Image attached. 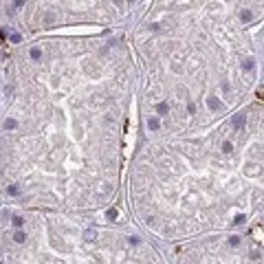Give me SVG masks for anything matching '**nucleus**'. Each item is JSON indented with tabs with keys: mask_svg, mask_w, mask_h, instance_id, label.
<instances>
[{
	"mask_svg": "<svg viewBox=\"0 0 264 264\" xmlns=\"http://www.w3.org/2000/svg\"><path fill=\"white\" fill-rule=\"evenodd\" d=\"M5 128H7V130H16V128H18V121H16V119H7V121H5Z\"/></svg>",
	"mask_w": 264,
	"mask_h": 264,
	"instance_id": "obj_5",
	"label": "nucleus"
},
{
	"mask_svg": "<svg viewBox=\"0 0 264 264\" xmlns=\"http://www.w3.org/2000/svg\"><path fill=\"white\" fill-rule=\"evenodd\" d=\"M25 240H27V233H25V231H16V233H13V242L22 244Z\"/></svg>",
	"mask_w": 264,
	"mask_h": 264,
	"instance_id": "obj_2",
	"label": "nucleus"
},
{
	"mask_svg": "<svg viewBox=\"0 0 264 264\" xmlns=\"http://www.w3.org/2000/svg\"><path fill=\"white\" fill-rule=\"evenodd\" d=\"M242 68H244V70H253V60H244Z\"/></svg>",
	"mask_w": 264,
	"mask_h": 264,
	"instance_id": "obj_13",
	"label": "nucleus"
},
{
	"mask_svg": "<svg viewBox=\"0 0 264 264\" xmlns=\"http://www.w3.org/2000/svg\"><path fill=\"white\" fill-rule=\"evenodd\" d=\"M240 18H242V20H244V22H249V20H251V18H253V13H251V11H249V9H244V11H240Z\"/></svg>",
	"mask_w": 264,
	"mask_h": 264,
	"instance_id": "obj_7",
	"label": "nucleus"
},
{
	"mask_svg": "<svg viewBox=\"0 0 264 264\" xmlns=\"http://www.w3.org/2000/svg\"><path fill=\"white\" fill-rule=\"evenodd\" d=\"M108 218H119V209H117V207L108 209Z\"/></svg>",
	"mask_w": 264,
	"mask_h": 264,
	"instance_id": "obj_10",
	"label": "nucleus"
},
{
	"mask_svg": "<svg viewBox=\"0 0 264 264\" xmlns=\"http://www.w3.org/2000/svg\"><path fill=\"white\" fill-rule=\"evenodd\" d=\"M233 222H235V225H244V222H247V218H244V216H242V213H238Z\"/></svg>",
	"mask_w": 264,
	"mask_h": 264,
	"instance_id": "obj_11",
	"label": "nucleus"
},
{
	"mask_svg": "<svg viewBox=\"0 0 264 264\" xmlns=\"http://www.w3.org/2000/svg\"><path fill=\"white\" fill-rule=\"evenodd\" d=\"M84 235H86V240H95V231H86Z\"/></svg>",
	"mask_w": 264,
	"mask_h": 264,
	"instance_id": "obj_16",
	"label": "nucleus"
},
{
	"mask_svg": "<svg viewBox=\"0 0 264 264\" xmlns=\"http://www.w3.org/2000/svg\"><path fill=\"white\" fill-rule=\"evenodd\" d=\"M148 128H150V130H159V128H161L159 117H152V119H150V121H148Z\"/></svg>",
	"mask_w": 264,
	"mask_h": 264,
	"instance_id": "obj_3",
	"label": "nucleus"
},
{
	"mask_svg": "<svg viewBox=\"0 0 264 264\" xmlns=\"http://www.w3.org/2000/svg\"><path fill=\"white\" fill-rule=\"evenodd\" d=\"M233 128H235V130H242V128H244V114H242V112H238V114L233 117Z\"/></svg>",
	"mask_w": 264,
	"mask_h": 264,
	"instance_id": "obj_1",
	"label": "nucleus"
},
{
	"mask_svg": "<svg viewBox=\"0 0 264 264\" xmlns=\"http://www.w3.org/2000/svg\"><path fill=\"white\" fill-rule=\"evenodd\" d=\"M222 152H225V154H231V152H233L231 141H225V143H222Z\"/></svg>",
	"mask_w": 264,
	"mask_h": 264,
	"instance_id": "obj_6",
	"label": "nucleus"
},
{
	"mask_svg": "<svg viewBox=\"0 0 264 264\" xmlns=\"http://www.w3.org/2000/svg\"><path fill=\"white\" fill-rule=\"evenodd\" d=\"M7 191H9V194H11V196H16V194H18V187H9Z\"/></svg>",
	"mask_w": 264,
	"mask_h": 264,
	"instance_id": "obj_19",
	"label": "nucleus"
},
{
	"mask_svg": "<svg viewBox=\"0 0 264 264\" xmlns=\"http://www.w3.org/2000/svg\"><path fill=\"white\" fill-rule=\"evenodd\" d=\"M229 244H231V247H238V244H240V238H238V235H231V238H229Z\"/></svg>",
	"mask_w": 264,
	"mask_h": 264,
	"instance_id": "obj_14",
	"label": "nucleus"
},
{
	"mask_svg": "<svg viewBox=\"0 0 264 264\" xmlns=\"http://www.w3.org/2000/svg\"><path fill=\"white\" fill-rule=\"evenodd\" d=\"M128 240H130V244H139V238H136V235H132V238H128Z\"/></svg>",
	"mask_w": 264,
	"mask_h": 264,
	"instance_id": "obj_20",
	"label": "nucleus"
},
{
	"mask_svg": "<svg viewBox=\"0 0 264 264\" xmlns=\"http://www.w3.org/2000/svg\"><path fill=\"white\" fill-rule=\"evenodd\" d=\"M187 110H189V114H194V112H196V106H194V104H189V106H187Z\"/></svg>",
	"mask_w": 264,
	"mask_h": 264,
	"instance_id": "obj_18",
	"label": "nucleus"
},
{
	"mask_svg": "<svg viewBox=\"0 0 264 264\" xmlns=\"http://www.w3.org/2000/svg\"><path fill=\"white\" fill-rule=\"evenodd\" d=\"M260 97H262V99H264V88H262V90H260Z\"/></svg>",
	"mask_w": 264,
	"mask_h": 264,
	"instance_id": "obj_21",
	"label": "nucleus"
},
{
	"mask_svg": "<svg viewBox=\"0 0 264 264\" xmlns=\"http://www.w3.org/2000/svg\"><path fill=\"white\" fill-rule=\"evenodd\" d=\"M156 110H159V114H165V112H167V110H170V106H167V104H165V101H161V104H159V106H156Z\"/></svg>",
	"mask_w": 264,
	"mask_h": 264,
	"instance_id": "obj_8",
	"label": "nucleus"
},
{
	"mask_svg": "<svg viewBox=\"0 0 264 264\" xmlns=\"http://www.w3.org/2000/svg\"><path fill=\"white\" fill-rule=\"evenodd\" d=\"M207 106H209L211 110H218V108H220V101L216 99V97H209V99H207Z\"/></svg>",
	"mask_w": 264,
	"mask_h": 264,
	"instance_id": "obj_4",
	"label": "nucleus"
},
{
	"mask_svg": "<svg viewBox=\"0 0 264 264\" xmlns=\"http://www.w3.org/2000/svg\"><path fill=\"white\" fill-rule=\"evenodd\" d=\"M128 2H134V0H128Z\"/></svg>",
	"mask_w": 264,
	"mask_h": 264,
	"instance_id": "obj_22",
	"label": "nucleus"
},
{
	"mask_svg": "<svg viewBox=\"0 0 264 264\" xmlns=\"http://www.w3.org/2000/svg\"><path fill=\"white\" fill-rule=\"evenodd\" d=\"M13 225L16 227H22V225H25V218H22V216H13Z\"/></svg>",
	"mask_w": 264,
	"mask_h": 264,
	"instance_id": "obj_9",
	"label": "nucleus"
},
{
	"mask_svg": "<svg viewBox=\"0 0 264 264\" xmlns=\"http://www.w3.org/2000/svg\"><path fill=\"white\" fill-rule=\"evenodd\" d=\"M31 57H33V60H40V57H42V51H40V49H31Z\"/></svg>",
	"mask_w": 264,
	"mask_h": 264,
	"instance_id": "obj_12",
	"label": "nucleus"
},
{
	"mask_svg": "<svg viewBox=\"0 0 264 264\" xmlns=\"http://www.w3.org/2000/svg\"><path fill=\"white\" fill-rule=\"evenodd\" d=\"M20 40H22V38H20L18 33H11V42H20Z\"/></svg>",
	"mask_w": 264,
	"mask_h": 264,
	"instance_id": "obj_17",
	"label": "nucleus"
},
{
	"mask_svg": "<svg viewBox=\"0 0 264 264\" xmlns=\"http://www.w3.org/2000/svg\"><path fill=\"white\" fill-rule=\"evenodd\" d=\"M25 5H27V0H13V7H16V9L25 7Z\"/></svg>",
	"mask_w": 264,
	"mask_h": 264,
	"instance_id": "obj_15",
	"label": "nucleus"
}]
</instances>
